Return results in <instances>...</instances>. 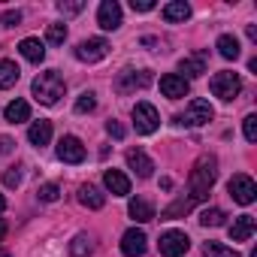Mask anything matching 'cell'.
I'll use <instances>...</instances> for the list:
<instances>
[{
  "instance_id": "cell-30",
  "label": "cell",
  "mask_w": 257,
  "mask_h": 257,
  "mask_svg": "<svg viewBox=\"0 0 257 257\" xmlns=\"http://www.w3.org/2000/svg\"><path fill=\"white\" fill-rule=\"evenodd\" d=\"M58 10H61L64 16H76V13L85 10V0H64V4H58Z\"/></svg>"
},
{
  "instance_id": "cell-37",
  "label": "cell",
  "mask_w": 257,
  "mask_h": 257,
  "mask_svg": "<svg viewBox=\"0 0 257 257\" xmlns=\"http://www.w3.org/2000/svg\"><path fill=\"white\" fill-rule=\"evenodd\" d=\"M0 22H4L7 28H13V25L22 22V13H19V10H10V13H4V19H0Z\"/></svg>"
},
{
  "instance_id": "cell-24",
  "label": "cell",
  "mask_w": 257,
  "mask_h": 257,
  "mask_svg": "<svg viewBox=\"0 0 257 257\" xmlns=\"http://www.w3.org/2000/svg\"><path fill=\"white\" fill-rule=\"evenodd\" d=\"M188 16H191V7L185 4V0H176V4H167V7H164V19H167L170 25L185 22Z\"/></svg>"
},
{
  "instance_id": "cell-21",
  "label": "cell",
  "mask_w": 257,
  "mask_h": 257,
  "mask_svg": "<svg viewBox=\"0 0 257 257\" xmlns=\"http://www.w3.org/2000/svg\"><path fill=\"white\" fill-rule=\"evenodd\" d=\"M4 115H7L10 124H22V121L31 118V106H28V100H13V103L4 109Z\"/></svg>"
},
{
  "instance_id": "cell-40",
  "label": "cell",
  "mask_w": 257,
  "mask_h": 257,
  "mask_svg": "<svg viewBox=\"0 0 257 257\" xmlns=\"http://www.w3.org/2000/svg\"><path fill=\"white\" fill-rule=\"evenodd\" d=\"M0 212H7V200H4V194H0Z\"/></svg>"
},
{
  "instance_id": "cell-34",
  "label": "cell",
  "mask_w": 257,
  "mask_h": 257,
  "mask_svg": "<svg viewBox=\"0 0 257 257\" xmlns=\"http://www.w3.org/2000/svg\"><path fill=\"white\" fill-rule=\"evenodd\" d=\"M4 185H7V188H19V185H22V173H19L16 167L7 170V173H4Z\"/></svg>"
},
{
  "instance_id": "cell-9",
  "label": "cell",
  "mask_w": 257,
  "mask_h": 257,
  "mask_svg": "<svg viewBox=\"0 0 257 257\" xmlns=\"http://www.w3.org/2000/svg\"><path fill=\"white\" fill-rule=\"evenodd\" d=\"M188 91H191V85H188V79H182L179 73H167V76H161V94H164V97H170V100H182V97H188Z\"/></svg>"
},
{
  "instance_id": "cell-33",
  "label": "cell",
  "mask_w": 257,
  "mask_h": 257,
  "mask_svg": "<svg viewBox=\"0 0 257 257\" xmlns=\"http://www.w3.org/2000/svg\"><path fill=\"white\" fill-rule=\"evenodd\" d=\"M242 127H245V140H248V143H254V140H257V115H248Z\"/></svg>"
},
{
  "instance_id": "cell-15",
  "label": "cell",
  "mask_w": 257,
  "mask_h": 257,
  "mask_svg": "<svg viewBox=\"0 0 257 257\" xmlns=\"http://www.w3.org/2000/svg\"><path fill=\"white\" fill-rule=\"evenodd\" d=\"M254 230H257V221H254L251 215H239V218H233V224H230V239H233V242H248V239L254 236Z\"/></svg>"
},
{
  "instance_id": "cell-10",
  "label": "cell",
  "mask_w": 257,
  "mask_h": 257,
  "mask_svg": "<svg viewBox=\"0 0 257 257\" xmlns=\"http://www.w3.org/2000/svg\"><path fill=\"white\" fill-rule=\"evenodd\" d=\"M58 158H61L64 164H82V161H85V146H82V140H76V137H61V143H58Z\"/></svg>"
},
{
  "instance_id": "cell-4",
  "label": "cell",
  "mask_w": 257,
  "mask_h": 257,
  "mask_svg": "<svg viewBox=\"0 0 257 257\" xmlns=\"http://www.w3.org/2000/svg\"><path fill=\"white\" fill-rule=\"evenodd\" d=\"M227 191H230V197H233L239 206H251V203L257 200V185H254V179L245 176V173L233 176V179L227 182Z\"/></svg>"
},
{
  "instance_id": "cell-6",
  "label": "cell",
  "mask_w": 257,
  "mask_h": 257,
  "mask_svg": "<svg viewBox=\"0 0 257 257\" xmlns=\"http://www.w3.org/2000/svg\"><path fill=\"white\" fill-rule=\"evenodd\" d=\"M188 248H191V239L182 230H167L158 242V251L164 257H182V254H188Z\"/></svg>"
},
{
  "instance_id": "cell-27",
  "label": "cell",
  "mask_w": 257,
  "mask_h": 257,
  "mask_svg": "<svg viewBox=\"0 0 257 257\" xmlns=\"http://www.w3.org/2000/svg\"><path fill=\"white\" fill-rule=\"evenodd\" d=\"M224 221H227V215H224L221 209H215V206H212V209H206V212L200 215V224H203V227H221Z\"/></svg>"
},
{
  "instance_id": "cell-1",
  "label": "cell",
  "mask_w": 257,
  "mask_h": 257,
  "mask_svg": "<svg viewBox=\"0 0 257 257\" xmlns=\"http://www.w3.org/2000/svg\"><path fill=\"white\" fill-rule=\"evenodd\" d=\"M215 179H218V161H215L212 155H203V158L194 164L191 179H188V182H191V200H194V203H203V200L209 197Z\"/></svg>"
},
{
  "instance_id": "cell-11",
  "label": "cell",
  "mask_w": 257,
  "mask_h": 257,
  "mask_svg": "<svg viewBox=\"0 0 257 257\" xmlns=\"http://www.w3.org/2000/svg\"><path fill=\"white\" fill-rule=\"evenodd\" d=\"M97 25L103 31H118L121 28V7L115 0H103L100 10H97Z\"/></svg>"
},
{
  "instance_id": "cell-32",
  "label": "cell",
  "mask_w": 257,
  "mask_h": 257,
  "mask_svg": "<svg viewBox=\"0 0 257 257\" xmlns=\"http://www.w3.org/2000/svg\"><path fill=\"white\" fill-rule=\"evenodd\" d=\"M94 106H97V100H94V94H91V91H85V94L76 100V112H91Z\"/></svg>"
},
{
  "instance_id": "cell-3",
  "label": "cell",
  "mask_w": 257,
  "mask_h": 257,
  "mask_svg": "<svg viewBox=\"0 0 257 257\" xmlns=\"http://www.w3.org/2000/svg\"><path fill=\"white\" fill-rule=\"evenodd\" d=\"M209 88H212V94H215V97H221V100H227V103H230V100L242 91V79H239V73L224 70V73H215V76H212Z\"/></svg>"
},
{
  "instance_id": "cell-18",
  "label": "cell",
  "mask_w": 257,
  "mask_h": 257,
  "mask_svg": "<svg viewBox=\"0 0 257 257\" xmlns=\"http://www.w3.org/2000/svg\"><path fill=\"white\" fill-rule=\"evenodd\" d=\"M179 70H182L188 79H197V76H203V73H206V52H197V55H191V58H182ZM185 76H182V79H185Z\"/></svg>"
},
{
  "instance_id": "cell-29",
  "label": "cell",
  "mask_w": 257,
  "mask_h": 257,
  "mask_svg": "<svg viewBox=\"0 0 257 257\" xmlns=\"http://www.w3.org/2000/svg\"><path fill=\"white\" fill-rule=\"evenodd\" d=\"M46 40H49L52 46H61V43L67 40V25H49V28H46Z\"/></svg>"
},
{
  "instance_id": "cell-8",
  "label": "cell",
  "mask_w": 257,
  "mask_h": 257,
  "mask_svg": "<svg viewBox=\"0 0 257 257\" xmlns=\"http://www.w3.org/2000/svg\"><path fill=\"white\" fill-rule=\"evenodd\" d=\"M106 55H109V43H106L103 37H91V40L79 43V49H76V58L85 61V64H97V61H103Z\"/></svg>"
},
{
  "instance_id": "cell-14",
  "label": "cell",
  "mask_w": 257,
  "mask_h": 257,
  "mask_svg": "<svg viewBox=\"0 0 257 257\" xmlns=\"http://www.w3.org/2000/svg\"><path fill=\"white\" fill-rule=\"evenodd\" d=\"M152 85V73L149 70H140V73H121L115 88L124 94V91H134V88H149Z\"/></svg>"
},
{
  "instance_id": "cell-13",
  "label": "cell",
  "mask_w": 257,
  "mask_h": 257,
  "mask_svg": "<svg viewBox=\"0 0 257 257\" xmlns=\"http://www.w3.org/2000/svg\"><path fill=\"white\" fill-rule=\"evenodd\" d=\"M127 167H131L140 179H149V176L155 173V161H152L146 152H140V149H131V152H127Z\"/></svg>"
},
{
  "instance_id": "cell-17",
  "label": "cell",
  "mask_w": 257,
  "mask_h": 257,
  "mask_svg": "<svg viewBox=\"0 0 257 257\" xmlns=\"http://www.w3.org/2000/svg\"><path fill=\"white\" fill-rule=\"evenodd\" d=\"M28 140H31V146H49V140H52V121H46V118H40V121H34L31 124V131H28Z\"/></svg>"
},
{
  "instance_id": "cell-5",
  "label": "cell",
  "mask_w": 257,
  "mask_h": 257,
  "mask_svg": "<svg viewBox=\"0 0 257 257\" xmlns=\"http://www.w3.org/2000/svg\"><path fill=\"white\" fill-rule=\"evenodd\" d=\"M134 127H137V134H143V137L155 134L158 127H161L158 109H155L152 103H137V106H134Z\"/></svg>"
},
{
  "instance_id": "cell-22",
  "label": "cell",
  "mask_w": 257,
  "mask_h": 257,
  "mask_svg": "<svg viewBox=\"0 0 257 257\" xmlns=\"http://www.w3.org/2000/svg\"><path fill=\"white\" fill-rule=\"evenodd\" d=\"M79 203H82V206H88V209H103L106 197H103L94 185H82V188H79Z\"/></svg>"
},
{
  "instance_id": "cell-31",
  "label": "cell",
  "mask_w": 257,
  "mask_h": 257,
  "mask_svg": "<svg viewBox=\"0 0 257 257\" xmlns=\"http://www.w3.org/2000/svg\"><path fill=\"white\" fill-rule=\"evenodd\" d=\"M37 197H40L43 203H55V200L61 197V191H58V185H43V188L37 191Z\"/></svg>"
},
{
  "instance_id": "cell-28",
  "label": "cell",
  "mask_w": 257,
  "mask_h": 257,
  "mask_svg": "<svg viewBox=\"0 0 257 257\" xmlns=\"http://www.w3.org/2000/svg\"><path fill=\"white\" fill-rule=\"evenodd\" d=\"M70 254H73V257H88V254H91V239H88L85 233H79V236L70 242Z\"/></svg>"
},
{
  "instance_id": "cell-38",
  "label": "cell",
  "mask_w": 257,
  "mask_h": 257,
  "mask_svg": "<svg viewBox=\"0 0 257 257\" xmlns=\"http://www.w3.org/2000/svg\"><path fill=\"white\" fill-rule=\"evenodd\" d=\"M13 146H16V143H13L10 137H0V155H10V152H13Z\"/></svg>"
},
{
  "instance_id": "cell-36",
  "label": "cell",
  "mask_w": 257,
  "mask_h": 257,
  "mask_svg": "<svg viewBox=\"0 0 257 257\" xmlns=\"http://www.w3.org/2000/svg\"><path fill=\"white\" fill-rule=\"evenodd\" d=\"M134 13H152L155 10V0H131Z\"/></svg>"
},
{
  "instance_id": "cell-39",
  "label": "cell",
  "mask_w": 257,
  "mask_h": 257,
  "mask_svg": "<svg viewBox=\"0 0 257 257\" xmlns=\"http://www.w3.org/2000/svg\"><path fill=\"white\" fill-rule=\"evenodd\" d=\"M4 236H7V224H4V221H0V239H4Z\"/></svg>"
},
{
  "instance_id": "cell-35",
  "label": "cell",
  "mask_w": 257,
  "mask_h": 257,
  "mask_svg": "<svg viewBox=\"0 0 257 257\" xmlns=\"http://www.w3.org/2000/svg\"><path fill=\"white\" fill-rule=\"evenodd\" d=\"M106 134H109V137H115V140H124V134H127V131H124L118 121H106Z\"/></svg>"
},
{
  "instance_id": "cell-16",
  "label": "cell",
  "mask_w": 257,
  "mask_h": 257,
  "mask_svg": "<svg viewBox=\"0 0 257 257\" xmlns=\"http://www.w3.org/2000/svg\"><path fill=\"white\" fill-rule=\"evenodd\" d=\"M103 182H106V188H109L115 197H127V194H131V179H127L121 170H106Z\"/></svg>"
},
{
  "instance_id": "cell-26",
  "label": "cell",
  "mask_w": 257,
  "mask_h": 257,
  "mask_svg": "<svg viewBox=\"0 0 257 257\" xmlns=\"http://www.w3.org/2000/svg\"><path fill=\"white\" fill-rule=\"evenodd\" d=\"M203 254L206 257H239V251H233V248H227L221 242H206L203 245Z\"/></svg>"
},
{
  "instance_id": "cell-7",
  "label": "cell",
  "mask_w": 257,
  "mask_h": 257,
  "mask_svg": "<svg viewBox=\"0 0 257 257\" xmlns=\"http://www.w3.org/2000/svg\"><path fill=\"white\" fill-rule=\"evenodd\" d=\"M212 115H215V109L209 106V100L194 97V100L188 103V109H185V115H182L179 121H182V124H188V127H200V124H209V121H212Z\"/></svg>"
},
{
  "instance_id": "cell-41",
  "label": "cell",
  "mask_w": 257,
  "mask_h": 257,
  "mask_svg": "<svg viewBox=\"0 0 257 257\" xmlns=\"http://www.w3.org/2000/svg\"><path fill=\"white\" fill-rule=\"evenodd\" d=\"M0 257H10V254H7V251H0Z\"/></svg>"
},
{
  "instance_id": "cell-42",
  "label": "cell",
  "mask_w": 257,
  "mask_h": 257,
  "mask_svg": "<svg viewBox=\"0 0 257 257\" xmlns=\"http://www.w3.org/2000/svg\"><path fill=\"white\" fill-rule=\"evenodd\" d=\"M251 257H257V251H254V254H251Z\"/></svg>"
},
{
  "instance_id": "cell-2",
  "label": "cell",
  "mask_w": 257,
  "mask_h": 257,
  "mask_svg": "<svg viewBox=\"0 0 257 257\" xmlns=\"http://www.w3.org/2000/svg\"><path fill=\"white\" fill-rule=\"evenodd\" d=\"M64 91H67V85H64V79L58 76V70H46V73H40V76L34 79V97H37L40 103H46V106H55V103L64 97Z\"/></svg>"
},
{
  "instance_id": "cell-19",
  "label": "cell",
  "mask_w": 257,
  "mask_h": 257,
  "mask_svg": "<svg viewBox=\"0 0 257 257\" xmlns=\"http://www.w3.org/2000/svg\"><path fill=\"white\" fill-rule=\"evenodd\" d=\"M19 52H22V58H28L31 64H43V61H46V46H43L40 40H34V37L22 40Z\"/></svg>"
},
{
  "instance_id": "cell-12",
  "label": "cell",
  "mask_w": 257,
  "mask_h": 257,
  "mask_svg": "<svg viewBox=\"0 0 257 257\" xmlns=\"http://www.w3.org/2000/svg\"><path fill=\"white\" fill-rule=\"evenodd\" d=\"M146 242H149V239H146L143 230H137V227L127 230V233L121 236V254H124V257H143V254H146Z\"/></svg>"
},
{
  "instance_id": "cell-25",
  "label": "cell",
  "mask_w": 257,
  "mask_h": 257,
  "mask_svg": "<svg viewBox=\"0 0 257 257\" xmlns=\"http://www.w3.org/2000/svg\"><path fill=\"white\" fill-rule=\"evenodd\" d=\"M218 52H221V58H227V61H236V58L242 55V49H239V40H236V37H230V34L218 37Z\"/></svg>"
},
{
  "instance_id": "cell-20",
  "label": "cell",
  "mask_w": 257,
  "mask_h": 257,
  "mask_svg": "<svg viewBox=\"0 0 257 257\" xmlns=\"http://www.w3.org/2000/svg\"><path fill=\"white\" fill-rule=\"evenodd\" d=\"M127 212H131V218H134V221H140V224H146V221H155V209H152V203H149V200H143V197L131 200Z\"/></svg>"
},
{
  "instance_id": "cell-23",
  "label": "cell",
  "mask_w": 257,
  "mask_h": 257,
  "mask_svg": "<svg viewBox=\"0 0 257 257\" xmlns=\"http://www.w3.org/2000/svg\"><path fill=\"white\" fill-rule=\"evenodd\" d=\"M19 76H22V70H19L13 61H0V91L13 88V85L19 82Z\"/></svg>"
}]
</instances>
